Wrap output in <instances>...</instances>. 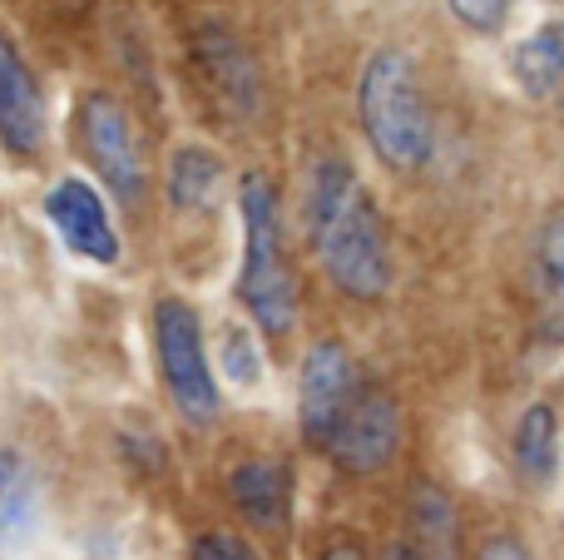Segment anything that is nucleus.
Segmentation results:
<instances>
[{"label":"nucleus","mask_w":564,"mask_h":560,"mask_svg":"<svg viewBox=\"0 0 564 560\" xmlns=\"http://www.w3.org/2000/svg\"><path fill=\"white\" fill-rule=\"evenodd\" d=\"M307 228L327 278L347 298L377 303L391 288V244L367 184L341 159H322L307 189Z\"/></svg>","instance_id":"1"},{"label":"nucleus","mask_w":564,"mask_h":560,"mask_svg":"<svg viewBox=\"0 0 564 560\" xmlns=\"http://www.w3.org/2000/svg\"><path fill=\"white\" fill-rule=\"evenodd\" d=\"M361 129L381 164L391 169H421L431 159V115L416 85V65L406 50H377L361 69L357 89Z\"/></svg>","instance_id":"2"},{"label":"nucleus","mask_w":564,"mask_h":560,"mask_svg":"<svg viewBox=\"0 0 564 560\" xmlns=\"http://www.w3.org/2000/svg\"><path fill=\"white\" fill-rule=\"evenodd\" d=\"M243 278H238V298L253 313V323L268 337L292 333L297 323V283L288 268V248H282V214H278V189L268 174L243 179Z\"/></svg>","instance_id":"3"},{"label":"nucleus","mask_w":564,"mask_h":560,"mask_svg":"<svg viewBox=\"0 0 564 560\" xmlns=\"http://www.w3.org/2000/svg\"><path fill=\"white\" fill-rule=\"evenodd\" d=\"M154 347H159V373H164L174 407L188 422H214L218 387H214V373H208L204 327H198L194 308L178 303V298H164L154 308Z\"/></svg>","instance_id":"4"},{"label":"nucleus","mask_w":564,"mask_h":560,"mask_svg":"<svg viewBox=\"0 0 564 560\" xmlns=\"http://www.w3.org/2000/svg\"><path fill=\"white\" fill-rule=\"evenodd\" d=\"M401 446V407L391 392H381V387H361L357 402L347 407V417L337 422V432H332L327 452L337 456L347 472L367 476V472H381V466L397 456Z\"/></svg>","instance_id":"5"},{"label":"nucleus","mask_w":564,"mask_h":560,"mask_svg":"<svg viewBox=\"0 0 564 560\" xmlns=\"http://www.w3.org/2000/svg\"><path fill=\"white\" fill-rule=\"evenodd\" d=\"M357 392H361V377H357V363L347 357V347L317 343L307 353V363H302V397H297L302 437L327 446L337 422L347 417V407L357 402Z\"/></svg>","instance_id":"6"},{"label":"nucleus","mask_w":564,"mask_h":560,"mask_svg":"<svg viewBox=\"0 0 564 560\" xmlns=\"http://www.w3.org/2000/svg\"><path fill=\"white\" fill-rule=\"evenodd\" d=\"M79 139H85V154L95 159V169L105 174V184L115 189V198L139 204V194H144V164L134 154V134H129L124 109L109 95H89L79 105Z\"/></svg>","instance_id":"7"},{"label":"nucleus","mask_w":564,"mask_h":560,"mask_svg":"<svg viewBox=\"0 0 564 560\" xmlns=\"http://www.w3.org/2000/svg\"><path fill=\"white\" fill-rule=\"evenodd\" d=\"M45 218L55 224L59 244L69 254L89 258V263H119V238L109 228L105 198L85 184V179H59L45 194Z\"/></svg>","instance_id":"8"},{"label":"nucleus","mask_w":564,"mask_h":560,"mask_svg":"<svg viewBox=\"0 0 564 560\" xmlns=\"http://www.w3.org/2000/svg\"><path fill=\"white\" fill-rule=\"evenodd\" d=\"M0 144L10 154H35L45 144V99L6 35H0Z\"/></svg>","instance_id":"9"},{"label":"nucleus","mask_w":564,"mask_h":560,"mask_svg":"<svg viewBox=\"0 0 564 560\" xmlns=\"http://www.w3.org/2000/svg\"><path fill=\"white\" fill-rule=\"evenodd\" d=\"M228 496L234 506L258 526V531H282L288 526V506H292V486L288 472L278 462H243L228 476Z\"/></svg>","instance_id":"10"},{"label":"nucleus","mask_w":564,"mask_h":560,"mask_svg":"<svg viewBox=\"0 0 564 560\" xmlns=\"http://www.w3.org/2000/svg\"><path fill=\"white\" fill-rule=\"evenodd\" d=\"M35 516H40V496L25 456L0 452V551H20L35 536Z\"/></svg>","instance_id":"11"},{"label":"nucleus","mask_w":564,"mask_h":560,"mask_svg":"<svg viewBox=\"0 0 564 560\" xmlns=\"http://www.w3.org/2000/svg\"><path fill=\"white\" fill-rule=\"evenodd\" d=\"M520 89L535 99H550L564 85V25H540L530 40H520L510 55Z\"/></svg>","instance_id":"12"},{"label":"nucleus","mask_w":564,"mask_h":560,"mask_svg":"<svg viewBox=\"0 0 564 560\" xmlns=\"http://www.w3.org/2000/svg\"><path fill=\"white\" fill-rule=\"evenodd\" d=\"M516 462L525 476L535 482H550L555 476V462H560V427H555V407H530L520 417V432H516Z\"/></svg>","instance_id":"13"},{"label":"nucleus","mask_w":564,"mask_h":560,"mask_svg":"<svg viewBox=\"0 0 564 560\" xmlns=\"http://www.w3.org/2000/svg\"><path fill=\"white\" fill-rule=\"evenodd\" d=\"M218 184V159L208 154V149L188 144L174 154V169H169V194H174L178 208H198L208 204V194H214Z\"/></svg>","instance_id":"14"},{"label":"nucleus","mask_w":564,"mask_h":560,"mask_svg":"<svg viewBox=\"0 0 564 560\" xmlns=\"http://www.w3.org/2000/svg\"><path fill=\"white\" fill-rule=\"evenodd\" d=\"M540 278H545V298H550V327L555 337H564V218L540 234Z\"/></svg>","instance_id":"15"},{"label":"nucleus","mask_w":564,"mask_h":560,"mask_svg":"<svg viewBox=\"0 0 564 560\" xmlns=\"http://www.w3.org/2000/svg\"><path fill=\"white\" fill-rule=\"evenodd\" d=\"M446 6H451V15H456L466 30H480V35H490V30H500L510 20L516 0H446Z\"/></svg>","instance_id":"16"},{"label":"nucleus","mask_w":564,"mask_h":560,"mask_svg":"<svg viewBox=\"0 0 564 560\" xmlns=\"http://www.w3.org/2000/svg\"><path fill=\"white\" fill-rule=\"evenodd\" d=\"M224 363H228V377L234 383H253L258 377V353H253V343H248V333H238V327H228L224 333Z\"/></svg>","instance_id":"17"},{"label":"nucleus","mask_w":564,"mask_h":560,"mask_svg":"<svg viewBox=\"0 0 564 560\" xmlns=\"http://www.w3.org/2000/svg\"><path fill=\"white\" fill-rule=\"evenodd\" d=\"M194 560H263L253 546H243L238 536H204L194 546Z\"/></svg>","instance_id":"18"},{"label":"nucleus","mask_w":564,"mask_h":560,"mask_svg":"<svg viewBox=\"0 0 564 560\" xmlns=\"http://www.w3.org/2000/svg\"><path fill=\"white\" fill-rule=\"evenodd\" d=\"M480 560H530V551L520 541H506V536H500V541H490L486 551H480Z\"/></svg>","instance_id":"19"},{"label":"nucleus","mask_w":564,"mask_h":560,"mask_svg":"<svg viewBox=\"0 0 564 560\" xmlns=\"http://www.w3.org/2000/svg\"><path fill=\"white\" fill-rule=\"evenodd\" d=\"M322 560H367V556H361L357 546H347V541H341V546H332V551L322 556Z\"/></svg>","instance_id":"20"},{"label":"nucleus","mask_w":564,"mask_h":560,"mask_svg":"<svg viewBox=\"0 0 564 560\" xmlns=\"http://www.w3.org/2000/svg\"><path fill=\"white\" fill-rule=\"evenodd\" d=\"M387 560H426V556H421V551H411V546H391Z\"/></svg>","instance_id":"21"}]
</instances>
